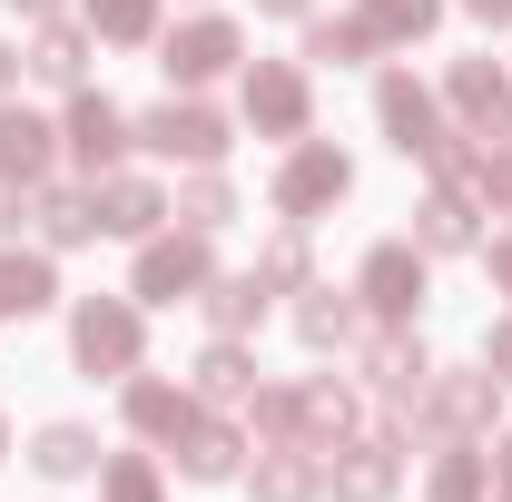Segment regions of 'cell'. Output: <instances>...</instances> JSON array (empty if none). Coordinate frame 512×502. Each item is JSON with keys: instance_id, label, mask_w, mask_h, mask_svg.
I'll use <instances>...</instances> for the list:
<instances>
[{"instance_id": "5b68a950", "label": "cell", "mask_w": 512, "mask_h": 502, "mask_svg": "<svg viewBox=\"0 0 512 502\" xmlns=\"http://www.w3.org/2000/svg\"><path fill=\"white\" fill-rule=\"evenodd\" d=\"M237 128L276 138V148L316 138V69L306 60H247L237 69Z\"/></svg>"}, {"instance_id": "7bdbcfd3", "label": "cell", "mask_w": 512, "mask_h": 502, "mask_svg": "<svg viewBox=\"0 0 512 502\" xmlns=\"http://www.w3.org/2000/svg\"><path fill=\"white\" fill-rule=\"evenodd\" d=\"M20 79H30V69H20V50L0 40V99H20Z\"/></svg>"}, {"instance_id": "836d02e7", "label": "cell", "mask_w": 512, "mask_h": 502, "mask_svg": "<svg viewBox=\"0 0 512 502\" xmlns=\"http://www.w3.org/2000/svg\"><path fill=\"white\" fill-rule=\"evenodd\" d=\"M296 30H306V50H296V60L306 69H355V60H375V40H365V30H355V10H345V20H296Z\"/></svg>"}, {"instance_id": "603a6c76", "label": "cell", "mask_w": 512, "mask_h": 502, "mask_svg": "<svg viewBox=\"0 0 512 502\" xmlns=\"http://www.w3.org/2000/svg\"><path fill=\"white\" fill-rule=\"evenodd\" d=\"M237 483H247V502H325V453L316 443H256Z\"/></svg>"}, {"instance_id": "9a60e30c", "label": "cell", "mask_w": 512, "mask_h": 502, "mask_svg": "<svg viewBox=\"0 0 512 502\" xmlns=\"http://www.w3.org/2000/svg\"><path fill=\"white\" fill-rule=\"evenodd\" d=\"M119 424H128V443H148V453H168V443L197 424V394H188V375H138L119 384Z\"/></svg>"}, {"instance_id": "8992f818", "label": "cell", "mask_w": 512, "mask_h": 502, "mask_svg": "<svg viewBox=\"0 0 512 502\" xmlns=\"http://www.w3.org/2000/svg\"><path fill=\"white\" fill-rule=\"evenodd\" d=\"M355 197V158L335 148V138H296V148H276V178H266V207L276 217H296V227H316Z\"/></svg>"}, {"instance_id": "5bb4252c", "label": "cell", "mask_w": 512, "mask_h": 502, "mask_svg": "<svg viewBox=\"0 0 512 502\" xmlns=\"http://www.w3.org/2000/svg\"><path fill=\"white\" fill-rule=\"evenodd\" d=\"M247 453H256L247 414H217V404H197V424H188L178 443H168V463H178V483H197V493H217V483H237V473H247Z\"/></svg>"}, {"instance_id": "8fae6325", "label": "cell", "mask_w": 512, "mask_h": 502, "mask_svg": "<svg viewBox=\"0 0 512 502\" xmlns=\"http://www.w3.org/2000/svg\"><path fill=\"white\" fill-rule=\"evenodd\" d=\"M404 453L414 443L394 424H355V434L325 453V502H394L404 493Z\"/></svg>"}, {"instance_id": "d4e9b609", "label": "cell", "mask_w": 512, "mask_h": 502, "mask_svg": "<svg viewBox=\"0 0 512 502\" xmlns=\"http://www.w3.org/2000/svg\"><path fill=\"white\" fill-rule=\"evenodd\" d=\"M188 394L217 404V414H247V394H256V335H207L197 365H188Z\"/></svg>"}, {"instance_id": "9c48e42d", "label": "cell", "mask_w": 512, "mask_h": 502, "mask_svg": "<svg viewBox=\"0 0 512 502\" xmlns=\"http://www.w3.org/2000/svg\"><path fill=\"white\" fill-rule=\"evenodd\" d=\"M158 69H168V89H217L247 69V30L227 10H188L178 30H158Z\"/></svg>"}, {"instance_id": "cb8c5ba5", "label": "cell", "mask_w": 512, "mask_h": 502, "mask_svg": "<svg viewBox=\"0 0 512 502\" xmlns=\"http://www.w3.org/2000/svg\"><path fill=\"white\" fill-rule=\"evenodd\" d=\"M355 424H365V384L355 375H296V443L335 453Z\"/></svg>"}, {"instance_id": "e0dca14e", "label": "cell", "mask_w": 512, "mask_h": 502, "mask_svg": "<svg viewBox=\"0 0 512 502\" xmlns=\"http://www.w3.org/2000/svg\"><path fill=\"white\" fill-rule=\"evenodd\" d=\"M89 60H99V30L79 20V10H60V20H30V40H20V69L40 79V89H89Z\"/></svg>"}, {"instance_id": "ab89813d", "label": "cell", "mask_w": 512, "mask_h": 502, "mask_svg": "<svg viewBox=\"0 0 512 502\" xmlns=\"http://www.w3.org/2000/svg\"><path fill=\"white\" fill-rule=\"evenodd\" d=\"M493 502H512V434H493Z\"/></svg>"}, {"instance_id": "484cf974", "label": "cell", "mask_w": 512, "mask_h": 502, "mask_svg": "<svg viewBox=\"0 0 512 502\" xmlns=\"http://www.w3.org/2000/svg\"><path fill=\"white\" fill-rule=\"evenodd\" d=\"M197 315H207V335H256V325L276 315V286H266L256 266H237V276L217 266V276H207V296H197Z\"/></svg>"}, {"instance_id": "ffe728a7", "label": "cell", "mask_w": 512, "mask_h": 502, "mask_svg": "<svg viewBox=\"0 0 512 502\" xmlns=\"http://www.w3.org/2000/svg\"><path fill=\"white\" fill-rule=\"evenodd\" d=\"M69 296H60V256L50 247H0V325H40V315H60Z\"/></svg>"}, {"instance_id": "d590c367", "label": "cell", "mask_w": 512, "mask_h": 502, "mask_svg": "<svg viewBox=\"0 0 512 502\" xmlns=\"http://www.w3.org/2000/svg\"><path fill=\"white\" fill-rule=\"evenodd\" d=\"M483 365H493V375H503V394H512V315H493V325H483Z\"/></svg>"}, {"instance_id": "4fadbf2b", "label": "cell", "mask_w": 512, "mask_h": 502, "mask_svg": "<svg viewBox=\"0 0 512 502\" xmlns=\"http://www.w3.org/2000/svg\"><path fill=\"white\" fill-rule=\"evenodd\" d=\"M444 119L483 148L512 138V69L503 60H444Z\"/></svg>"}, {"instance_id": "ba28073f", "label": "cell", "mask_w": 512, "mask_h": 502, "mask_svg": "<svg viewBox=\"0 0 512 502\" xmlns=\"http://www.w3.org/2000/svg\"><path fill=\"white\" fill-rule=\"evenodd\" d=\"M424 296H434V256L414 247V237H375L365 266H355V306H365V325H414Z\"/></svg>"}, {"instance_id": "d6a6232c", "label": "cell", "mask_w": 512, "mask_h": 502, "mask_svg": "<svg viewBox=\"0 0 512 502\" xmlns=\"http://www.w3.org/2000/svg\"><path fill=\"white\" fill-rule=\"evenodd\" d=\"M99 502H168V463L138 443V453H99Z\"/></svg>"}, {"instance_id": "1f68e13d", "label": "cell", "mask_w": 512, "mask_h": 502, "mask_svg": "<svg viewBox=\"0 0 512 502\" xmlns=\"http://www.w3.org/2000/svg\"><path fill=\"white\" fill-rule=\"evenodd\" d=\"M256 276H266L276 296H296V286H316V227H296V217H276V227H266V247H256Z\"/></svg>"}, {"instance_id": "f1b7e54d", "label": "cell", "mask_w": 512, "mask_h": 502, "mask_svg": "<svg viewBox=\"0 0 512 502\" xmlns=\"http://www.w3.org/2000/svg\"><path fill=\"white\" fill-rule=\"evenodd\" d=\"M424 502H493V443H434Z\"/></svg>"}, {"instance_id": "f546056e", "label": "cell", "mask_w": 512, "mask_h": 502, "mask_svg": "<svg viewBox=\"0 0 512 502\" xmlns=\"http://www.w3.org/2000/svg\"><path fill=\"white\" fill-rule=\"evenodd\" d=\"M89 30H99V50H158V30H168V0H69Z\"/></svg>"}, {"instance_id": "d6986e66", "label": "cell", "mask_w": 512, "mask_h": 502, "mask_svg": "<svg viewBox=\"0 0 512 502\" xmlns=\"http://www.w3.org/2000/svg\"><path fill=\"white\" fill-rule=\"evenodd\" d=\"M30 237H40L50 256L99 247V188H89V178H50V188H30Z\"/></svg>"}, {"instance_id": "44dd1931", "label": "cell", "mask_w": 512, "mask_h": 502, "mask_svg": "<svg viewBox=\"0 0 512 502\" xmlns=\"http://www.w3.org/2000/svg\"><path fill=\"white\" fill-rule=\"evenodd\" d=\"M158 227H168V178H148V168H109V178H99V237L138 247V237H158Z\"/></svg>"}, {"instance_id": "277c9868", "label": "cell", "mask_w": 512, "mask_h": 502, "mask_svg": "<svg viewBox=\"0 0 512 502\" xmlns=\"http://www.w3.org/2000/svg\"><path fill=\"white\" fill-rule=\"evenodd\" d=\"M345 365H355V384H365V404H384V424H394V414L424 404V384H434V345H424L414 325H365V335L345 345Z\"/></svg>"}, {"instance_id": "52a82bcc", "label": "cell", "mask_w": 512, "mask_h": 502, "mask_svg": "<svg viewBox=\"0 0 512 502\" xmlns=\"http://www.w3.org/2000/svg\"><path fill=\"white\" fill-rule=\"evenodd\" d=\"M207 276H217V237H197V227H158V237H138V266H128V296L138 306H197L207 296Z\"/></svg>"}, {"instance_id": "7a4b0ae2", "label": "cell", "mask_w": 512, "mask_h": 502, "mask_svg": "<svg viewBox=\"0 0 512 502\" xmlns=\"http://www.w3.org/2000/svg\"><path fill=\"white\" fill-rule=\"evenodd\" d=\"M128 128H138V158H158V168H227V148H237V119L207 89H168V99L128 109Z\"/></svg>"}, {"instance_id": "8d00e7d4", "label": "cell", "mask_w": 512, "mask_h": 502, "mask_svg": "<svg viewBox=\"0 0 512 502\" xmlns=\"http://www.w3.org/2000/svg\"><path fill=\"white\" fill-rule=\"evenodd\" d=\"M483 276H493V296H512V227H503V237H483Z\"/></svg>"}, {"instance_id": "7c38bea8", "label": "cell", "mask_w": 512, "mask_h": 502, "mask_svg": "<svg viewBox=\"0 0 512 502\" xmlns=\"http://www.w3.org/2000/svg\"><path fill=\"white\" fill-rule=\"evenodd\" d=\"M60 148H69V168L99 188L109 168H128V158H138V128H128V109L109 99V89H69V109H60Z\"/></svg>"}, {"instance_id": "3957f363", "label": "cell", "mask_w": 512, "mask_h": 502, "mask_svg": "<svg viewBox=\"0 0 512 502\" xmlns=\"http://www.w3.org/2000/svg\"><path fill=\"white\" fill-rule=\"evenodd\" d=\"M69 365L89 384H128L148 365V306L138 296H69Z\"/></svg>"}, {"instance_id": "ee69618b", "label": "cell", "mask_w": 512, "mask_h": 502, "mask_svg": "<svg viewBox=\"0 0 512 502\" xmlns=\"http://www.w3.org/2000/svg\"><path fill=\"white\" fill-rule=\"evenodd\" d=\"M0 453H10V414H0Z\"/></svg>"}, {"instance_id": "f35d334b", "label": "cell", "mask_w": 512, "mask_h": 502, "mask_svg": "<svg viewBox=\"0 0 512 502\" xmlns=\"http://www.w3.org/2000/svg\"><path fill=\"white\" fill-rule=\"evenodd\" d=\"M463 20H483V30H512V0H453Z\"/></svg>"}, {"instance_id": "4dcf8cb0", "label": "cell", "mask_w": 512, "mask_h": 502, "mask_svg": "<svg viewBox=\"0 0 512 502\" xmlns=\"http://www.w3.org/2000/svg\"><path fill=\"white\" fill-rule=\"evenodd\" d=\"M453 0H355V30L375 40V50H414V40H434L444 30Z\"/></svg>"}, {"instance_id": "83f0119b", "label": "cell", "mask_w": 512, "mask_h": 502, "mask_svg": "<svg viewBox=\"0 0 512 502\" xmlns=\"http://www.w3.org/2000/svg\"><path fill=\"white\" fill-rule=\"evenodd\" d=\"M168 217L197 227V237H227V227H237V178H227V168H188V178L168 188Z\"/></svg>"}, {"instance_id": "4316f807", "label": "cell", "mask_w": 512, "mask_h": 502, "mask_svg": "<svg viewBox=\"0 0 512 502\" xmlns=\"http://www.w3.org/2000/svg\"><path fill=\"white\" fill-rule=\"evenodd\" d=\"M20 463H30L40 483H99V434L60 414V424H40V434L20 443Z\"/></svg>"}, {"instance_id": "f6af8a7d", "label": "cell", "mask_w": 512, "mask_h": 502, "mask_svg": "<svg viewBox=\"0 0 512 502\" xmlns=\"http://www.w3.org/2000/svg\"><path fill=\"white\" fill-rule=\"evenodd\" d=\"M188 10H207V0H188Z\"/></svg>"}, {"instance_id": "6da1fadb", "label": "cell", "mask_w": 512, "mask_h": 502, "mask_svg": "<svg viewBox=\"0 0 512 502\" xmlns=\"http://www.w3.org/2000/svg\"><path fill=\"white\" fill-rule=\"evenodd\" d=\"M394 434L404 443H493L503 434V375L473 355V365H434V384H424V404L414 414H394Z\"/></svg>"}, {"instance_id": "7402d4cb", "label": "cell", "mask_w": 512, "mask_h": 502, "mask_svg": "<svg viewBox=\"0 0 512 502\" xmlns=\"http://www.w3.org/2000/svg\"><path fill=\"white\" fill-rule=\"evenodd\" d=\"M424 256H483V197L473 188H424V207H414V227H404Z\"/></svg>"}, {"instance_id": "2e32d148", "label": "cell", "mask_w": 512, "mask_h": 502, "mask_svg": "<svg viewBox=\"0 0 512 502\" xmlns=\"http://www.w3.org/2000/svg\"><path fill=\"white\" fill-rule=\"evenodd\" d=\"M69 168L60 119H40L30 99H0V188H50Z\"/></svg>"}, {"instance_id": "ac0fdd59", "label": "cell", "mask_w": 512, "mask_h": 502, "mask_svg": "<svg viewBox=\"0 0 512 502\" xmlns=\"http://www.w3.org/2000/svg\"><path fill=\"white\" fill-rule=\"evenodd\" d=\"M286 325H296V345H306V355H345V345H355V335H365V306H355V286H296V296H286Z\"/></svg>"}, {"instance_id": "30bf717a", "label": "cell", "mask_w": 512, "mask_h": 502, "mask_svg": "<svg viewBox=\"0 0 512 502\" xmlns=\"http://www.w3.org/2000/svg\"><path fill=\"white\" fill-rule=\"evenodd\" d=\"M375 128H384V148H394V158H414V168H424V158H434V148H444V89H434V79H414V69L394 60V69H375Z\"/></svg>"}, {"instance_id": "e575fe53", "label": "cell", "mask_w": 512, "mask_h": 502, "mask_svg": "<svg viewBox=\"0 0 512 502\" xmlns=\"http://www.w3.org/2000/svg\"><path fill=\"white\" fill-rule=\"evenodd\" d=\"M473 197H483L493 217H512V138H503V148H483V158H473Z\"/></svg>"}, {"instance_id": "74e56055", "label": "cell", "mask_w": 512, "mask_h": 502, "mask_svg": "<svg viewBox=\"0 0 512 502\" xmlns=\"http://www.w3.org/2000/svg\"><path fill=\"white\" fill-rule=\"evenodd\" d=\"M20 227H30V188H0V247H10Z\"/></svg>"}, {"instance_id": "b9f144b4", "label": "cell", "mask_w": 512, "mask_h": 502, "mask_svg": "<svg viewBox=\"0 0 512 502\" xmlns=\"http://www.w3.org/2000/svg\"><path fill=\"white\" fill-rule=\"evenodd\" d=\"M69 0H10V20H20V30H30V20H60Z\"/></svg>"}, {"instance_id": "60d3db41", "label": "cell", "mask_w": 512, "mask_h": 502, "mask_svg": "<svg viewBox=\"0 0 512 502\" xmlns=\"http://www.w3.org/2000/svg\"><path fill=\"white\" fill-rule=\"evenodd\" d=\"M256 20H316V0H256Z\"/></svg>"}]
</instances>
